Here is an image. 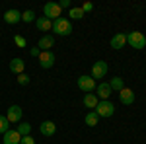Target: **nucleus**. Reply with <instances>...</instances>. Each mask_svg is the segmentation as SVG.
I'll return each mask as SVG.
<instances>
[{
    "instance_id": "obj_1",
    "label": "nucleus",
    "mask_w": 146,
    "mask_h": 144,
    "mask_svg": "<svg viewBox=\"0 0 146 144\" xmlns=\"http://www.w3.org/2000/svg\"><path fill=\"white\" fill-rule=\"evenodd\" d=\"M53 31H55L56 35H62V37H66V35L72 33V23H70V20H66V18H56L55 22H53Z\"/></svg>"
},
{
    "instance_id": "obj_2",
    "label": "nucleus",
    "mask_w": 146,
    "mask_h": 144,
    "mask_svg": "<svg viewBox=\"0 0 146 144\" xmlns=\"http://www.w3.org/2000/svg\"><path fill=\"white\" fill-rule=\"evenodd\" d=\"M127 43L131 45L133 49H144L146 47V35L142 31H131V33L127 35Z\"/></svg>"
},
{
    "instance_id": "obj_3",
    "label": "nucleus",
    "mask_w": 146,
    "mask_h": 144,
    "mask_svg": "<svg viewBox=\"0 0 146 144\" xmlns=\"http://www.w3.org/2000/svg\"><path fill=\"white\" fill-rule=\"evenodd\" d=\"M60 6H58V2H47L45 6H43V16H45L47 20H51V22H55L56 18H60Z\"/></svg>"
},
{
    "instance_id": "obj_4",
    "label": "nucleus",
    "mask_w": 146,
    "mask_h": 144,
    "mask_svg": "<svg viewBox=\"0 0 146 144\" xmlns=\"http://www.w3.org/2000/svg\"><path fill=\"white\" fill-rule=\"evenodd\" d=\"M107 70H109L107 62H105V60H98V62L92 64V74H90V76L94 78V80H100V78L107 76Z\"/></svg>"
},
{
    "instance_id": "obj_5",
    "label": "nucleus",
    "mask_w": 146,
    "mask_h": 144,
    "mask_svg": "<svg viewBox=\"0 0 146 144\" xmlns=\"http://www.w3.org/2000/svg\"><path fill=\"white\" fill-rule=\"evenodd\" d=\"M96 80L92 76H88V74H84V76H80L78 78V90H82L84 94H92L94 90H96Z\"/></svg>"
},
{
    "instance_id": "obj_6",
    "label": "nucleus",
    "mask_w": 146,
    "mask_h": 144,
    "mask_svg": "<svg viewBox=\"0 0 146 144\" xmlns=\"http://www.w3.org/2000/svg\"><path fill=\"white\" fill-rule=\"evenodd\" d=\"M96 113H98V117H111L113 113H115V105H113L111 101H100L98 103V107H96Z\"/></svg>"
},
{
    "instance_id": "obj_7",
    "label": "nucleus",
    "mask_w": 146,
    "mask_h": 144,
    "mask_svg": "<svg viewBox=\"0 0 146 144\" xmlns=\"http://www.w3.org/2000/svg\"><path fill=\"white\" fill-rule=\"evenodd\" d=\"M23 117V111L20 105H10L8 107V111H6V119L10 121V125H14V123H20Z\"/></svg>"
},
{
    "instance_id": "obj_8",
    "label": "nucleus",
    "mask_w": 146,
    "mask_h": 144,
    "mask_svg": "<svg viewBox=\"0 0 146 144\" xmlns=\"http://www.w3.org/2000/svg\"><path fill=\"white\" fill-rule=\"evenodd\" d=\"M96 92H98L96 96H98L101 101H107L113 90H111V86H109V82H101V84H98V86H96Z\"/></svg>"
},
{
    "instance_id": "obj_9",
    "label": "nucleus",
    "mask_w": 146,
    "mask_h": 144,
    "mask_svg": "<svg viewBox=\"0 0 146 144\" xmlns=\"http://www.w3.org/2000/svg\"><path fill=\"white\" fill-rule=\"evenodd\" d=\"M39 64H41V68H53V64H55V55H53V51H41V55H39Z\"/></svg>"
},
{
    "instance_id": "obj_10",
    "label": "nucleus",
    "mask_w": 146,
    "mask_h": 144,
    "mask_svg": "<svg viewBox=\"0 0 146 144\" xmlns=\"http://www.w3.org/2000/svg\"><path fill=\"white\" fill-rule=\"evenodd\" d=\"M2 142L4 144H20L22 142V136H20V133L16 129H10L8 133L2 134Z\"/></svg>"
},
{
    "instance_id": "obj_11",
    "label": "nucleus",
    "mask_w": 146,
    "mask_h": 144,
    "mask_svg": "<svg viewBox=\"0 0 146 144\" xmlns=\"http://www.w3.org/2000/svg\"><path fill=\"white\" fill-rule=\"evenodd\" d=\"M4 22L10 23V25H14V23H18V22H22V12L16 10V8L6 10V12H4Z\"/></svg>"
},
{
    "instance_id": "obj_12",
    "label": "nucleus",
    "mask_w": 146,
    "mask_h": 144,
    "mask_svg": "<svg viewBox=\"0 0 146 144\" xmlns=\"http://www.w3.org/2000/svg\"><path fill=\"white\" fill-rule=\"evenodd\" d=\"M119 101L123 103V105H131V103H135V92L131 88H123L119 92Z\"/></svg>"
},
{
    "instance_id": "obj_13",
    "label": "nucleus",
    "mask_w": 146,
    "mask_h": 144,
    "mask_svg": "<svg viewBox=\"0 0 146 144\" xmlns=\"http://www.w3.org/2000/svg\"><path fill=\"white\" fill-rule=\"evenodd\" d=\"M39 131H41L43 136H53V134L56 133V125L53 121H43L39 125Z\"/></svg>"
},
{
    "instance_id": "obj_14",
    "label": "nucleus",
    "mask_w": 146,
    "mask_h": 144,
    "mask_svg": "<svg viewBox=\"0 0 146 144\" xmlns=\"http://www.w3.org/2000/svg\"><path fill=\"white\" fill-rule=\"evenodd\" d=\"M35 25H37L39 31H51V29H53V22L47 20L45 16H39V18L35 20Z\"/></svg>"
},
{
    "instance_id": "obj_15",
    "label": "nucleus",
    "mask_w": 146,
    "mask_h": 144,
    "mask_svg": "<svg viewBox=\"0 0 146 144\" xmlns=\"http://www.w3.org/2000/svg\"><path fill=\"white\" fill-rule=\"evenodd\" d=\"M125 43H127V35L125 33H115L111 37V47L115 51H119V49H123Z\"/></svg>"
},
{
    "instance_id": "obj_16",
    "label": "nucleus",
    "mask_w": 146,
    "mask_h": 144,
    "mask_svg": "<svg viewBox=\"0 0 146 144\" xmlns=\"http://www.w3.org/2000/svg\"><path fill=\"white\" fill-rule=\"evenodd\" d=\"M53 45H55V37H53V35H43V37L39 39L37 47H39L41 51H51Z\"/></svg>"
},
{
    "instance_id": "obj_17",
    "label": "nucleus",
    "mask_w": 146,
    "mask_h": 144,
    "mask_svg": "<svg viewBox=\"0 0 146 144\" xmlns=\"http://www.w3.org/2000/svg\"><path fill=\"white\" fill-rule=\"evenodd\" d=\"M10 70L18 76V74H22L23 70H25V62H23L22 58H12L10 60Z\"/></svg>"
},
{
    "instance_id": "obj_18",
    "label": "nucleus",
    "mask_w": 146,
    "mask_h": 144,
    "mask_svg": "<svg viewBox=\"0 0 146 144\" xmlns=\"http://www.w3.org/2000/svg\"><path fill=\"white\" fill-rule=\"evenodd\" d=\"M98 103H100V98H98L96 94H86V96H84V105H86L88 109H96Z\"/></svg>"
},
{
    "instance_id": "obj_19",
    "label": "nucleus",
    "mask_w": 146,
    "mask_h": 144,
    "mask_svg": "<svg viewBox=\"0 0 146 144\" xmlns=\"http://www.w3.org/2000/svg\"><path fill=\"white\" fill-rule=\"evenodd\" d=\"M109 86H111V90H113V92H121V90L125 88V82H123V78L115 76V78H111Z\"/></svg>"
},
{
    "instance_id": "obj_20",
    "label": "nucleus",
    "mask_w": 146,
    "mask_h": 144,
    "mask_svg": "<svg viewBox=\"0 0 146 144\" xmlns=\"http://www.w3.org/2000/svg\"><path fill=\"white\" fill-rule=\"evenodd\" d=\"M84 121H86L88 127H96V125L100 123V117H98V113H96V111H90V113L86 115V119H84Z\"/></svg>"
},
{
    "instance_id": "obj_21",
    "label": "nucleus",
    "mask_w": 146,
    "mask_h": 144,
    "mask_svg": "<svg viewBox=\"0 0 146 144\" xmlns=\"http://www.w3.org/2000/svg\"><path fill=\"white\" fill-rule=\"evenodd\" d=\"M16 131L20 133V136H27V134H31V125L29 123H20L16 127Z\"/></svg>"
},
{
    "instance_id": "obj_22",
    "label": "nucleus",
    "mask_w": 146,
    "mask_h": 144,
    "mask_svg": "<svg viewBox=\"0 0 146 144\" xmlns=\"http://www.w3.org/2000/svg\"><path fill=\"white\" fill-rule=\"evenodd\" d=\"M37 18H35V12L33 10H25V12H22V22H25V23H31V22H35Z\"/></svg>"
},
{
    "instance_id": "obj_23",
    "label": "nucleus",
    "mask_w": 146,
    "mask_h": 144,
    "mask_svg": "<svg viewBox=\"0 0 146 144\" xmlns=\"http://www.w3.org/2000/svg\"><path fill=\"white\" fill-rule=\"evenodd\" d=\"M68 16H70L72 20H82V18H84V10H82L80 6H78V8H70Z\"/></svg>"
},
{
    "instance_id": "obj_24",
    "label": "nucleus",
    "mask_w": 146,
    "mask_h": 144,
    "mask_svg": "<svg viewBox=\"0 0 146 144\" xmlns=\"http://www.w3.org/2000/svg\"><path fill=\"white\" fill-rule=\"evenodd\" d=\"M10 131V121L6 119V115H0V134Z\"/></svg>"
},
{
    "instance_id": "obj_25",
    "label": "nucleus",
    "mask_w": 146,
    "mask_h": 144,
    "mask_svg": "<svg viewBox=\"0 0 146 144\" xmlns=\"http://www.w3.org/2000/svg\"><path fill=\"white\" fill-rule=\"evenodd\" d=\"M18 84H20V86H27V84H29V76H27V74H25V72H22V74H18Z\"/></svg>"
},
{
    "instance_id": "obj_26",
    "label": "nucleus",
    "mask_w": 146,
    "mask_h": 144,
    "mask_svg": "<svg viewBox=\"0 0 146 144\" xmlns=\"http://www.w3.org/2000/svg\"><path fill=\"white\" fill-rule=\"evenodd\" d=\"M14 43L18 45L20 49H23V47H27V41H25V37H22V35H16V37H14Z\"/></svg>"
},
{
    "instance_id": "obj_27",
    "label": "nucleus",
    "mask_w": 146,
    "mask_h": 144,
    "mask_svg": "<svg viewBox=\"0 0 146 144\" xmlns=\"http://www.w3.org/2000/svg\"><path fill=\"white\" fill-rule=\"evenodd\" d=\"M20 144H35V140H33L31 134H27V136H22V142Z\"/></svg>"
},
{
    "instance_id": "obj_28",
    "label": "nucleus",
    "mask_w": 146,
    "mask_h": 144,
    "mask_svg": "<svg viewBox=\"0 0 146 144\" xmlns=\"http://www.w3.org/2000/svg\"><path fill=\"white\" fill-rule=\"evenodd\" d=\"M80 8H82V10H84V14H86V12H92V10H94V4H92V2H84Z\"/></svg>"
},
{
    "instance_id": "obj_29",
    "label": "nucleus",
    "mask_w": 146,
    "mask_h": 144,
    "mask_svg": "<svg viewBox=\"0 0 146 144\" xmlns=\"http://www.w3.org/2000/svg\"><path fill=\"white\" fill-rule=\"evenodd\" d=\"M29 53H31V56H37V58H39V55H41V49H39V47H31V51H29Z\"/></svg>"
},
{
    "instance_id": "obj_30",
    "label": "nucleus",
    "mask_w": 146,
    "mask_h": 144,
    "mask_svg": "<svg viewBox=\"0 0 146 144\" xmlns=\"http://www.w3.org/2000/svg\"><path fill=\"white\" fill-rule=\"evenodd\" d=\"M58 6H60V10H62V8H72V6H70V0H60Z\"/></svg>"
}]
</instances>
